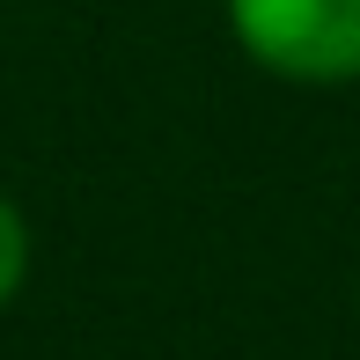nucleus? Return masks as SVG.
<instances>
[{"label": "nucleus", "instance_id": "f03ea898", "mask_svg": "<svg viewBox=\"0 0 360 360\" xmlns=\"http://www.w3.org/2000/svg\"><path fill=\"white\" fill-rule=\"evenodd\" d=\"M22 272H30V228H22V214H15V199L0 191V309L15 302Z\"/></svg>", "mask_w": 360, "mask_h": 360}, {"label": "nucleus", "instance_id": "f257e3e1", "mask_svg": "<svg viewBox=\"0 0 360 360\" xmlns=\"http://www.w3.org/2000/svg\"><path fill=\"white\" fill-rule=\"evenodd\" d=\"M236 44L287 81L360 74V0H228Z\"/></svg>", "mask_w": 360, "mask_h": 360}]
</instances>
